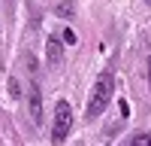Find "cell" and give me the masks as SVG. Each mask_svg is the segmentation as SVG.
Wrapping results in <instances>:
<instances>
[{"instance_id": "obj_8", "label": "cell", "mask_w": 151, "mask_h": 146, "mask_svg": "<svg viewBox=\"0 0 151 146\" xmlns=\"http://www.w3.org/2000/svg\"><path fill=\"white\" fill-rule=\"evenodd\" d=\"M148 85H151V58H148Z\"/></svg>"}, {"instance_id": "obj_6", "label": "cell", "mask_w": 151, "mask_h": 146, "mask_svg": "<svg viewBox=\"0 0 151 146\" xmlns=\"http://www.w3.org/2000/svg\"><path fill=\"white\" fill-rule=\"evenodd\" d=\"M58 12H60V15H73V3H60Z\"/></svg>"}, {"instance_id": "obj_1", "label": "cell", "mask_w": 151, "mask_h": 146, "mask_svg": "<svg viewBox=\"0 0 151 146\" xmlns=\"http://www.w3.org/2000/svg\"><path fill=\"white\" fill-rule=\"evenodd\" d=\"M112 94H115V79H112V73H103V76H100V79L94 82L91 97H88V119L103 116V110L109 107Z\"/></svg>"}, {"instance_id": "obj_4", "label": "cell", "mask_w": 151, "mask_h": 146, "mask_svg": "<svg viewBox=\"0 0 151 146\" xmlns=\"http://www.w3.org/2000/svg\"><path fill=\"white\" fill-rule=\"evenodd\" d=\"M30 119H33V125H42V94H40V85H30Z\"/></svg>"}, {"instance_id": "obj_3", "label": "cell", "mask_w": 151, "mask_h": 146, "mask_svg": "<svg viewBox=\"0 0 151 146\" xmlns=\"http://www.w3.org/2000/svg\"><path fill=\"white\" fill-rule=\"evenodd\" d=\"M45 55H48V64L58 67L60 61H64V43H60L58 36H48V43H45Z\"/></svg>"}, {"instance_id": "obj_5", "label": "cell", "mask_w": 151, "mask_h": 146, "mask_svg": "<svg viewBox=\"0 0 151 146\" xmlns=\"http://www.w3.org/2000/svg\"><path fill=\"white\" fill-rule=\"evenodd\" d=\"M130 146H151V134H136L130 140Z\"/></svg>"}, {"instance_id": "obj_7", "label": "cell", "mask_w": 151, "mask_h": 146, "mask_svg": "<svg viewBox=\"0 0 151 146\" xmlns=\"http://www.w3.org/2000/svg\"><path fill=\"white\" fill-rule=\"evenodd\" d=\"M64 43H67V46H73V43H76V34H73V31H70V28H67V31H64Z\"/></svg>"}, {"instance_id": "obj_9", "label": "cell", "mask_w": 151, "mask_h": 146, "mask_svg": "<svg viewBox=\"0 0 151 146\" xmlns=\"http://www.w3.org/2000/svg\"><path fill=\"white\" fill-rule=\"evenodd\" d=\"M148 3H151V0H148Z\"/></svg>"}, {"instance_id": "obj_2", "label": "cell", "mask_w": 151, "mask_h": 146, "mask_svg": "<svg viewBox=\"0 0 151 146\" xmlns=\"http://www.w3.org/2000/svg\"><path fill=\"white\" fill-rule=\"evenodd\" d=\"M70 128H73V110H70L67 101H58V107H55V122H52V140H55V143H64L67 134H70Z\"/></svg>"}]
</instances>
